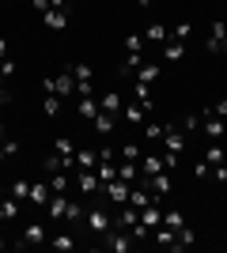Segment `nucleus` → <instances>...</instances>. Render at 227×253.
I'll use <instances>...</instances> for the list:
<instances>
[{"label": "nucleus", "instance_id": "nucleus-1", "mask_svg": "<svg viewBox=\"0 0 227 253\" xmlns=\"http://www.w3.org/2000/svg\"><path fill=\"white\" fill-rule=\"evenodd\" d=\"M110 227H114V211H106V208H87V231L95 234V238H106Z\"/></svg>", "mask_w": 227, "mask_h": 253}, {"label": "nucleus", "instance_id": "nucleus-2", "mask_svg": "<svg viewBox=\"0 0 227 253\" xmlns=\"http://www.w3.org/2000/svg\"><path fill=\"white\" fill-rule=\"evenodd\" d=\"M42 87L49 91V95H61V98H68V95H76V76L65 68L61 76H45V80H42Z\"/></svg>", "mask_w": 227, "mask_h": 253}, {"label": "nucleus", "instance_id": "nucleus-3", "mask_svg": "<svg viewBox=\"0 0 227 253\" xmlns=\"http://www.w3.org/2000/svg\"><path fill=\"white\" fill-rule=\"evenodd\" d=\"M106 242V250H114V253H133V246H136V238H133L125 227H110V234L102 238Z\"/></svg>", "mask_w": 227, "mask_h": 253}, {"label": "nucleus", "instance_id": "nucleus-4", "mask_svg": "<svg viewBox=\"0 0 227 253\" xmlns=\"http://www.w3.org/2000/svg\"><path fill=\"white\" fill-rule=\"evenodd\" d=\"M205 49H208V53H227V23H224V19H216L212 27H208Z\"/></svg>", "mask_w": 227, "mask_h": 253}, {"label": "nucleus", "instance_id": "nucleus-5", "mask_svg": "<svg viewBox=\"0 0 227 253\" xmlns=\"http://www.w3.org/2000/svg\"><path fill=\"white\" fill-rule=\"evenodd\" d=\"M102 193H106V201L118 208V204H129V181H121V178H114V181H102Z\"/></svg>", "mask_w": 227, "mask_h": 253}, {"label": "nucleus", "instance_id": "nucleus-6", "mask_svg": "<svg viewBox=\"0 0 227 253\" xmlns=\"http://www.w3.org/2000/svg\"><path fill=\"white\" fill-rule=\"evenodd\" d=\"M163 151H185V144H189V136H185L182 128H174V121H167V132H163Z\"/></svg>", "mask_w": 227, "mask_h": 253}, {"label": "nucleus", "instance_id": "nucleus-7", "mask_svg": "<svg viewBox=\"0 0 227 253\" xmlns=\"http://www.w3.org/2000/svg\"><path fill=\"white\" fill-rule=\"evenodd\" d=\"M201 128H205V136H208V140H224V136H227L224 117H216L212 110H205V117H201Z\"/></svg>", "mask_w": 227, "mask_h": 253}, {"label": "nucleus", "instance_id": "nucleus-8", "mask_svg": "<svg viewBox=\"0 0 227 253\" xmlns=\"http://www.w3.org/2000/svg\"><path fill=\"white\" fill-rule=\"evenodd\" d=\"M45 238H49V227H45V223H27L19 242H23V246H42Z\"/></svg>", "mask_w": 227, "mask_h": 253}, {"label": "nucleus", "instance_id": "nucleus-9", "mask_svg": "<svg viewBox=\"0 0 227 253\" xmlns=\"http://www.w3.org/2000/svg\"><path fill=\"white\" fill-rule=\"evenodd\" d=\"M193 242H197V234H193V227L185 223V227H178V231H174V242H171V250H174V253L193 250Z\"/></svg>", "mask_w": 227, "mask_h": 253}, {"label": "nucleus", "instance_id": "nucleus-10", "mask_svg": "<svg viewBox=\"0 0 227 253\" xmlns=\"http://www.w3.org/2000/svg\"><path fill=\"white\" fill-rule=\"evenodd\" d=\"M144 64V53H125V61L118 64V76L121 80H136V68Z\"/></svg>", "mask_w": 227, "mask_h": 253}, {"label": "nucleus", "instance_id": "nucleus-11", "mask_svg": "<svg viewBox=\"0 0 227 253\" xmlns=\"http://www.w3.org/2000/svg\"><path fill=\"white\" fill-rule=\"evenodd\" d=\"M159 76H163V68H159V64H155V61H144L140 68H136V80H133V84H144V87H151L155 80H159Z\"/></svg>", "mask_w": 227, "mask_h": 253}, {"label": "nucleus", "instance_id": "nucleus-12", "mask_svg": "<svg viewBox=\"0 0 227 253\" xmlns=\"http://www.w3.org/2000/svg\"><path fill=\"white\" fill-rule=\"evenodd\" d=\"M76 185H80V193H84V197H91V193H98V189H102V181H98V174H95V170H80Z\"/></svg>", "mask_w": 227, "mask_h": 253}, {"label": "nucleus", "instance_id": "nucleus-13", "mask_svg": "<svg viewBox=\"0 0 227 253\" xmlns=\"http://www.w3.org/2000/svg\"><path fill=\"white\" fill-rule=\"evenodd\" d=\"M65 211H68V197L65 193H53V197L45 201V215H49V219H65Z\"/></svg>", "mask_w": 227, "mask_h": 253}, {"label": "nucleus", "instance_id": "nucleus-14", "mask_svg": "<svg viewBox=\"0 0 227 253\" xmlns=\"http://www.w3.org/2000/svg\"><path fill=\"white\" fill-rule=\"evenodd\" d=\"M118 178H121V181H129V185H136V181H140V163L121 159V163H118Z\"/></svg>", "mask_w": 227, "mask_h": 253}, {"label": "nucleus", "instance_id": "nucleus-15", "mask_svg": "<svg viewBox=\"0 0 227 253\" xmlns=\"http://www.w3.org/2000/svg\"><path fill=\"white\" fill-rule=\"evenodd\" d=\"M49 181H31V197H27V201L34 204V208H45V201H49Z\"/></svg>", "mask_w": 227, "mask_h": 253}, {"label": "nucleus", "instance_id": "nucleus-16", "mask_svg": "<svg viewBox=\"0 0 227 253\" xmlns=\"http://www.w3.org/2000/svg\"><path fill=\"white\" fill-rule=\"evenodd\" d=\"M68 72L76 76V87H80V84H95V68H91L87 61H76V64H68Z\"/></svg>", "mask_w": 227, "mask_h": 253}, {"label": "nucleus", "instance_id": "nucleus-17", "mask_svg": "<svg viewBox=\"0 0 227 253\" xmlns=\"http://www.w3.org/2000/svg\"><path fill=\"white\" fill-rule=\"evenodd\" d=\"M42 23L49 27V31H65V27H68V11H61V8H49V11L42 15Z\"/></svg>", "mask_w": 227, "mask_h": 253}, {"label": "nucleus", "instance_id": "nucleus-18", "mask_svg": "<svg viewBox=\"0 0 227 253\" xmlns=\"http://www.w3.org/2000/svg\"><path fill=\"white\" fill-rule=\"evenodd\" d=\"M182 57H185V42H178V38L163 42V61H182Z\"/></svg>", "mask_w": 227, "mask_h": 253}, {"label": "nucleus", "instance_id": "nucleus-19", "mask_svg": "<svg viewBox=\"0 0 227 253\" xmlns=\"http://www.w3.org/2000/svg\"><path fill=\"white\" fill-rule=\"evenodd\" d=\"M133 102H140V106H144V114H151V110H155V102H151V87L133 84Z\"/></svg>", "mask_w": 227, "mask_h": 253}, {"label": "nucleus", "instance_id": "nucleus-20", "mask_svg": "<svg viewBox=\"0 0 227 253\" xmlns=\"http://www.w3.org/2000/svg\"><path fill=\"white\" fill-rule=\"evenodd\" d=\"M140 223L155 231V227L163 223V208H159V204H148V208H140Z\"/></svg>", "mask_w": 227, "mask_h": 253}, {"label": "nucleus", "instance_id": "nucleus-21", "mask_svg": "<svg viewBox=\"0 0 227 253\" xmlns=\"http://www.w3.org/2000/svg\"><path fill=\"white\" fill-rule=\"evenodd\" d=\"M159 170H167V167H163V155H140V174H144V178L159 174Z\"/></svg>", "mask_w": 227, "mask_h": 253}, {"label": "nucleus", "instance_id": "nucleus-22", "mask_svg": "<svg viewBox=\"0 0 227 253\" xmlns=\"http://www.w3.org/2000/svg\"><path fill=\"white\" fill-rule=\"evenodd\" d=\"M98 110H106V114L118 117L121 114V95H118V91H106V95L98 98Z\"/></svg>", "mask_w": 227, "mask_h": 253}, {"label": "nucleus", "instance_id": "nucleus-23", "mask_svg": "<svg viewBox=\"0 0 227 253\" xmlns=\"http://www.w3.org/2000/svg\"><path fill=\"white\" fill-rule=\"evenodd\" d=\"M95 114H98V98L95 95H80V117H84V121H95Z\"/></svg>", "mask_w": 227, "mask_h": 253}, {"label": "nucleus", "instance_id": "nucleus-24", "mask_svg": "<svg viewBox=\"0 0 227 253\" xmlns=\"http://www.w3.org/2000/svg\"><path fill=\"white\" fill-rule=\"evenodd\" d=\"M224 159H227V148H224V144H220V140H212V144H208V148H205V163H212V167H220Z\"/></svg>", "mask_w": 227, "mask_h": 253}, {"label": "nucleus", "instance_id": "nucleus-25", "mask_svg": "<svg viewBox=\"0 0 227 253\" xmlns=\"http://www.w3.org/2000/svg\"><path fill=\"white\" fill-rule=\"evenodd\" d=\"M144 38H148V42H167V38H171V27H163V23H151V27H144Z\"/></svg>", "mask_w": 227, "mask_h": 253}, {"label": "nucleus", "instance_id": "nucleus-26", "mask_svg": "<svg viewBox=\"0 0 227 253\" xmlns=\"http://www.w3.org/2000/svg\"><path fill=\"white\" fill-rule=\"evenodd\" d=\"M95 132H98V136H110V132H114V114L98 110V114H95Z\"/></svg>", "mask_w": 227, "mask_h": 253}, {"label": "nucleus", "instance_id": "nucleus-27", "mask_svg": "<svg viewBox=\"0 0 227 253\" xmlns=\"http://www.w3.org/2000/svg\"><path fill=\"white\" fill-rule=\"evenodd\" d=\"M15 215H19V201L8 193V197L0 201V219H15Z\"/></svg>", "mask_w": 227, "mask_h": 253}, {"label": "nucleus", "instance_id": "nucleus-28", "mask_svg": "<svg viewBox=\"0 0 227 253\" xmlns=\"http://www.w3.org/2000/svg\"><path fill=\"white\" fill-rule=\"evenodd\" d=\"M121 114H125V121H133V125H144V117H148L140 102H129L125 110H121Z\"/></svg>", "mask_w": 227, "mask_h": 253}, {"label": "nucleus", "instance_id": "nucleus-29", "mask_svg": "<svg viewBox=\"0 0 227 253\" xmlns=\"http://www.w3.org/2000/svg\"><path fill=\"white\" fill-rule=\"evenodd\" d=\"M76 167H80V170H95L98 167V155H95V151H76Z\"/></svg>", "mask_w": 227, "mask_h": 253}, {"label": "nucleus", "instance_id": "nucleus-30", "mask_svg": "<svg viewBox=\"0 0 227 253\" xmlns=\"http://www.w3.org/2000/svg\"><path fill=\"white\" fill-rule=\"evenodd\" d=\"M65 223H72V227H84V204L68 201V211H65Z\"/></svg>", "mask_w": 227, "mask_h": 253}, {"label": "nucleus", "instance_id": "nucleus-31", "mask_svg": "<svg viewBox=\"0 0 227 253\" xmlns=\"http://www.w3.org/2000/svg\"><path fill=\"white\" fill-rule=\"evenodd\" d=\"M76 246H80V242H76V234H57V238H53V250L57 253H72Z\"/></svg>", "mask_w": 227, "mask_h": 253}, {"label": "nucleus", "instance_id": "nucleus-32", "mask_svg": "<svg viewBox=\"0 0 227 253\" xmlns=\"http://www.w3.org/2000/svg\"><path fill=\"white\" fill-rule=\"evenodd\" d=\"M163 132H167V125H163V121H148V125H144V136H148L151 144H159Z\"/></svg>", "mask_w": 227, "mask_h": 253}, {"label": "nucleus", "instance_id": "nucleus-33", "mask_svg": "<svg viewBox=\"0 0 227 253\" xmlns=\"http://www.w3.org/2000/svg\"><path fill=\"white\" fill-rule=\"evenodd\" d=\"M95 174H98V181H114L118 178V163H98Z\"/></svg>", "mask_w": 227, "mask_h": 253}, {"label": "nucleus", "instance_id": "nucleus-34", "mask_svg": "<svg viewBox=\"0 0 227 253\" xmlns=\"http://www.w3.org/2000/svg\"><path fill=\"white\" fill-rule=\"evenodd\" d=\"M163 227L178 231V227H185V215H182V211H163Z\"/></svg>", "mask_w": 227, "mask_h": 253}, {"label": "nucleus", "instance_id": "nucleus-35", "mask_svg": "<svg viewBox=\"0 0 227 253\" xmlns=\"http://www.w3.org/2000/svg\"><path fill=\"white\" fill-rule=\"evenodd\" d=\"M118 155H121V159H133V163H140V155H144V151H140V144H121V148H118Z\"/></svg>", "mask_w": 227, "mask_h": 253}, {"label": "nucleus", "instance_id": "nucleus-36", "mask_svg": "<svg viewBox=\"0 0 227 253\" xmlns=\"http://www.w3.org/2000/svg\"><path fill=\"white\" fill-rule=\"evenodd\" d=\"M53 151H57V155H76V144L68 136H57L53 140Z\"/></svg>", "mask_w": 227, "mask_h": 253}, {"label": "nucleus", "instance_id": "nucleus-37", "mask_svg": "<svg viewBox=\"0 0 227 253\" xmlns=\"http://www.w3.org/2000/svg\"><path fill=\"white\" fill-rule=\"evenodd\" d=\"M11 197H15V201H27V197H31V181H11Z\"/></svg>", "mask_w": 227, "mask_h": 253}, {"label": "nucleus", "instance_id": "nucleus-38", "mask_svg": "<svg viewBox=\"0 0 227 253\" xmlns=\"http://www.w3.org/2000/svg\"><path fill=\"white\" fill-rule=\"evenodd\" d=\"M171 38H178V42H189V38H193V23H178V27L171 31Z\"/></svg>", "mask_w": 227, "mask_h": 253}, {"label": "nucleus", "instance_id": "nucleus-39", "mask_svg": "<svg viewBox=\"0 0 227 253\" xmlns=\"http://www.w3.org/2000/svg\"><path fill=\"white\" fill-rule=\"evenodd\" d=\"M49 189H53V193H65V189H68V178H65V170L49 174Z\"/></svg>", "mask_w": 227, "mask_h": 253}, {"label": "nucleus", "instance_id": "nucleus-40", "mask_svg": "<svg viewBox=\"0 0 227 253\" xmlns=\"http://www.w3.org/2000/svg\"><path fill=\"white\" fill-rule=\"evenodd\" d=\"M197 128H201V117H197V114H185L182 117V132H185V136H193Z\"/></svg>", "mask_w": 227, "mask_h": 253}, {"label": "nucleus", "instance_id": "nucleus-41", "mask_svg": "<svg viewBox=\"0 0 227 253\" xmlns=\"http://www.w3.org/2000/svg\"><path fill=\"white\" fill-rule=\"evenodd\" d=\"M45 114H49V117H57V114H61V95H45Z\"/></svg>", "mask_w": 227, "mask_h": 253}, {"label": "nucleus", "instance_id": "nucleus-42", "mask_svg": "<svg viewBox=\"0 0 227 253\" xmlns=\"http://www.w3.org/2000/svg\"><path fill=\"white\" fill-rule=\"evenodd\" d=\"M125 53H144V38L140 34H129V38H125Z\"/></svg>", "mask_w": 227, "mask_h": 253}, {"label": "nucleus", "instance_id": "nucleus-43", "mask_svg": "<svg viewBox=\"0 0 227 253\" xmlns=\"http://www.w3.org/2000/svg\"><path fill=\"white\" fill-rule=\"evenodd\" d=\"M193 174H197L201 181H208V178H212V163H205V159H201V163L193 167Z\"/></svg>", "mask_w": 227, "mask_h": 253}, {"label": "nucleus", "instance_id": "nucleus-44", "mask_svg": "<svg viewBox=\"0 0 227 253\" xmlns=\"http://www.w3.org/2000/svg\"><path fill=\"white\" fill-rule=\"evenodd\" d=\"M0 148H4V155H8V159H15V155H19V151H23V148H19V140H11V136L4 140Z\"/></svg>", "mask_w": 227, "mask_h": 253}, {"label": "nucleus", "instance_id": "nucleus-45", "mask_svg": "<svg viewBox=\"0 0 227 253\" xmlns=\"http://www.w3.org/2000/svg\"><path fill=\"white\" fill-rule=\"evenodd\" d=\"M95 155H98V163H114V148H110V144H102V148H95Z\"/></svg>", "mask_w": 227, "mask_h": 253}, {"label": "nucleus", "instance_id": "nucleus-46", "mask_svg": "<svg viewBox=\"0 0 227 253\" xmlns=\"http://www.w3.org/2000/svg\"><path fill=\"white\" fill-rule=\"evenodd\" d=\"M163 167H167V170H178V151H167V155H163Z\"/></svg>", "mask_w": 227, "mask_h": 253}, {"label": "nucleus", "instance_id": "nucleus-47", "mask_svg": "<svg viewBox=\"0 0 227 253\" xmlns=\"http://www.w3.org/2000/svg\"><path fill=\"white\" fill-rule=\"evenodd\" d=\"M0 76L11 80V76H15V61H0Z\"/></svg>", "mask_w": 227, "mask_h": 253}, {"label": "nucleus", "instance_id": "nucleus-48", "mask_svg": "<svg viewBox=\"0 0 227 253\" xmlns=\"http://www.w3.org/2000/svg\"><path fill=\"white\" fill-rule=\"evenodd\" d=\"M212 114H216V117H227V95H224V98H220V102H216V106H212Z\"/></svg>", "mask_w": 227, "mask_h": 253}, {"label": "nucleus", "instance_id": "nucleus-49", "mask_svg": "<svg viewBox=\"0 0 227 253\" xmlns=\"http://www.w3.org/2000/svg\"><path fill=\"white\" fill-rule=\"evenodd\" d=\"M31 8H34V11H42V15H45V11H49V0H31Z\"/></svg>", "mask_w": 227, "mask_h": 253}, {"label": "nucleus", "instance_id": "nucleus-50", "mask_svg": "<svg viewBox=\"0 0 227 253\" xmlns=\"http://www.w3.org/2000/svg\"><path fill=\"white\" fill-rule=\"evenodd\" d=\"M8 98H11V95H8V87H4V76H0V106L8 102Z\"/></svg>", "mask_w": 227, "mask_h": 253}, {"label": "nucleus", "instance_id": "nucleus-51", "mask_svg": "<svg viewBox=\"0 0 227 253\" xmlns=\"http://www.w3.org/2000/svg\"><path fill=\"white\" fill-rule=\"evenodd\" d=\"M0 61H8V38H0Z\"/></svg>", "mask_w": 227, "mask_h": 253}, {"label": "nucleus", "instance_id": "nucleus-52", "mask_svg": "<svg viewBox=\"0 0 227 253\" xmlns=\"http://www.w3.org/2000/svg\"><path fill=\"white\" fill-rule=\"evenodd\" d=\"M49 8H61V11H68V0H49Z\"/></svg>", "mask_w": 227, "mask_h": 253}, {"label": "nucleus", "instance_id": "nucleus-53", "mask_svg": "<svg viewBox=\"0 0 227 253\" xmlns=\"http://www.w3.org/2000/svg\"><path fill=\"white\" fill-rule=\"evenodd\" d=\"M136 4H140V8H151V4H155V0H136Z\"/></svg>", "mask_w": 227, "mask_h": 253}, {"label": "nucleus", "instance_id": "nucleus-54", "mask_svg": "<svg viewBox=\"0 0 227 253\" xmlns=\"http://www.w3.org/2000/svg\"><path fill=\"white\" fill-rule=\"evenodd\" d=\"M4 140H8V132H4V125H0V144H4Z\"/></svg>", "mask_w": 227, "mask_h": 253}, {"label": "nucleus", "instance_id": "nucleus-55", "mask_svg": "<svg viewBox=\"0 0 227 253\" xmlns=\"http://www.w3.org/2000/svg\"><path fill=\"white\" fill-rule=\"evenodd\" d=\"M4 246H8V242H4V234H0V250H4Z\"/></svg>", "mask_w": 227, "mask_h": 253}, {"label": "nucleus", "instance_id": "nucleus-56", "mask_svg": "<svg viewBox=\"0 0 227 253\" xmlns=\"http://www.w3.org/2000/svg\"><path fill=\"white\" fill-rule=\"evenodd\" d=\"M4 159H8V155H4V148H0V163H4Z\"/></svg>", "mask_w": 227, "mask_h": 253}, {"label": "nucleus", "instance_id": "nucleus-57", "mask_svg": "<svg viewBox=\"0 0 227 253\" xmlns=\"http://www.w3.org/2000/svg\"><path fill=\"white\" fill-rule=\"evenodd\" d=\"M224 242H227V231H224Z\"/></svg>", "mask_w": 227, "mask_h": 253}, {"label": "nucleus", "instance_id": "nucleus-58", "mask_svg": "<svg viewBox=\"0 0 227 253\" xmlns=\"http://www.w3.org/2000/svg\"><path fill=\"white\" fill-rule=\"evenodd\" d=\"M0 201H4V193H0Z\"/></svg>", "mask_w": 227, "mask_h": 253}]
</instances>
